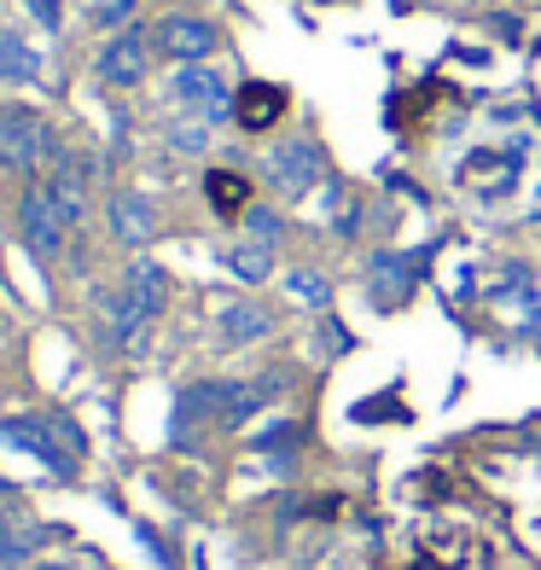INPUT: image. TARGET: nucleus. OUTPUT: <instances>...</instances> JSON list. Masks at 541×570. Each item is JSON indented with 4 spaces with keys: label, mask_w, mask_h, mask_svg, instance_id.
Returning a JSON list of instances; mask_svg holds the SVG:
<instances>
[{
    "label": "nucleus",
    "mask_w": 541,
    "mask_h": 570,
    "mask_svg": "<svg viewBox=\"0 0 541 570\" xmlns=\"http://www.w3.org/2000/svg\"><path fill=\"white\" fill-rule=\"evenodd\" d=\"M128 7H135V0H111V7H106V18H122Z\"/></svg>",
    "instance_id": "21"
},
{
    "label": "nucleus",
    "mask_w": 541,
    "mask_h": 570,
    "mask_svg": "<svg viewBox=\"0 0 541 570\" xmlns=\"http://www.w3.org/2000/svg\"><path fill=\"white\" fill-rule=\"evenodd\" d=\"M274 332V315L263 303H234V308H222V338L227 344H256V338H268Z\"/></svg>",
    "instance_id": "13"
},
{
    "label": "nucleus",
    "mask_w": 541,
    "mask_h": 570,
    "mask_svg": "<svg viewBox=\"0 0 541 570\" xmlns=\"http://www.w3.org/2000/svg\"><path fill=\"white\" fill-rule=\"evenodd\" d=\"M146 70H151V41H146V30H122L106 53H99V82H111V88H140Z\"/></svg>",
    "instance_id": "6"
},
{
    "label": "nucleus",
    "mask_w": 541,
    "mask_h": 570,
    "mask_svg": "<svg viewBox=\"0 0 541 570\" xmlns=\"http://www.w3.org/2000/svg\"><path fill=\"white\" fill-rule=\"evenodd\" d=\"M30 12L47 23V30H53V23H59V0H30Z\"/></svg>",
    "instance_id": "20"
},
{
    "label": "nucleus",
    "mask_w": 541,
    "mask_h": 570,
    "mask_svg": "<svg viewBox=\"0 0 541 570\" xmlns=\"http://www.w3.org/2000/svg\"><path fill=\"white\" fill-rule=\"evenodd\" d=\"M0 431H7V436H12L18 449H30V454H41V460L53 465L59 478H70V472H76V454L53 449V425H47V420H41V425H36V420H7V425H0Z\"/></svg>",
    "instance_id": "11"
},
{
    "label": "nucleus",
    "mask_w": 541,
    "mask_h": 570,
    "mask_svg": "<svg viewBox=\"0 0 541 570\" xmlns=\"http://www.w3.org/2000/svg\"><path fill=\"white\" fill-rule=\"evenodd\" d=\"M355 420H361V425H373V420H407V407H402L396 396H373V402L355 407Z\"/></svg>",
    "instance_id": "18"
},
{
    "label": "nucleus",
    "mask_w": 541,
    "mask_h": 570,
    "mask_svg": "<svg viewBox=\"0 0 541 570\" xmlns=\"http://www.w3.org/2000/svg\"><path fill=\"white\" fill-rule=\"evenodd\" d=\"M227 268H234L245 285H263V279L274 274V245H263V239L234 245V250H227Z\"/></svg>",
    "instance_id": "15"
},
{
    "label": "nucleus",
    "mask_w": 541,
    "mask_h": 570,
    "mask_svg": "<svg viewBox=\"0 0 541 570\" xmlns=\"http://www.w3.org/2000/svg\"><path fill=\"white\" fill-rule=\"evenodd\" d=\"M292 111V94L279 88V82H245L239 94H234V117H239V128L245 135H268V128Z\"/></svg>",
    "instance_id": "8"
},
{
    "label": "nucleus",
    "mask_w": 541,
    "mask_h": 570,
    "mask_svg": "<svg viewBox=\"0 0 541 570\" xmlns=\"http://www.w3.org/2000/svg\"><path fill=\"white\" fill-rule=\"evenodd\" d=\"M286 292H292L303 308H326V303H332V285H326V274H315V268H292V274H286Z\"/></svg>",
    "instance_id": "16"
},
{
    "label": "nucleus",
    "mask_w": 541,
    "mask_h": 570,
    "mask_svg": "<svg viewBox=\"0 0 541 570\" xmlns=\"http://www.w3.org/2000/svg\"><path fill=\"white\" fill-rule=\"evenodd\" d=\"M321 175H326V158H321L315 140H279V146L268 151V180H274L286 198H303Z\"/></svg>",
    "instance_id": "4"
},
{
    "label": "nucleus",
    "mask_w": 541,
    "mask_h": 570,
    "mask_svg": "<svg viewBox=\"0 0 541 570\" xmlns=\"http://www.w3.org/2000/svg\"><path fill=\"white\" fill-rule=\"evenodd\" d=\"M164 303H169V274L140 256V263L128 268L117 303H111V338H117L122 350H140L146 332H151V321L164 315Z\"/></svg>",
    "instance_id": "1"
},
{
    "label": "nucleus",
    "mask_w": 541,
    "mask_h": 570,
    "mask_svg": "<svg viewBox=\"0 0 541 570\" xmlns=\"http://www.w3.org/2000/svg\"><path fill=\"white\" fill-rule=\"evenodd\" d=\"M18 222H23V239H30V250H36V256H59V250H65V239H70V216L53 204V193H47V180L23 193V204H18Z\"/></svg>",
    "instance_id": "3"
},
{
    "label": "nucleus",
    "mask_w": 541,
    "mask_h": 570,
    "mask_svg": "<svg viewBox=\"0 0 541 570\" xmlns=\"http://www.w3.org/2000/svg\"><path fill=\"white\" fill-rule=\"evenodd\" d=\"M204 140H210V135H204L198 122H180L175 135H169V146H175V151H204Z\"/></svg>",
    "instance_id": "19"
},
{
    "label": "nucleus",
    "mask_w": 541,
    "mask_h": 570,
    "mask_svg": "<svg viewBox=\"0 0 541 570\" xmlns=\"http://www.w3.org/2000/svg\"><path fill=\"white\" fill-rule=\"evenodd\" d=\"M41 76V53L23 36L0 30V82H36Z\"/></svg>",
    "instance_id": "14"
},
{
    "label": "nucleus",
    "mask_w": 541,
    "mask_h": 570,
    "mask_svg": "<svg viewBox=\"0 0 541 570\" xmlns=\"http://www.w3.org/2000/svg\"><path fill=\"white\" fill-rule=\"evenodd\" d=\"M245 227H250V233H256V239H263V245H274L279 233H286V222H279V210H263V204H250V210H245Z\"/></svg>",
    "instance_id": "17"
},
{
    "label": "nucleus",
    "mask_w": 541,
    "mask_h": 570,
    "mask_svg": "<svg viewBox=\"0 0 541 570\" xmlns=\"http://www.w3.org/2000/svg\"><path fill=\"white\" fill-rule=\"evenodd\" d=\"M151 36H158V47H164L169 59H180V65L210 59V53H216V41H222V36H216V23H210V18H193V12H169Z\"/></svg>",
    "instance_id": "5"
},
{
    "label": "nucleus",
    "mask_w": 541,
    "mask_h": 570,
    "mask_svg": "<svg viewBox=\"0 0 541 570\" xmlns=\"http://www.w3.org/2000/svg\"><path fill=\"white\" fill-rule=\"evenodd\" d=\"M47 193H53V204L70 216V227L88 216V164L76 158V151H59L53 175H47Z\"/></svg>",
    "instance_id": "9"
},
{
    "label": "nucleus",
    "mask_w": 541,
    "mask_h": 570,
    "mask_svg": "<svg viewBox=\"0 0 541 570\" xmlns=\"http://www.w3.org/2000/svg\"><path fill=\"white\" fill-rule=\"evenodd\" d=\"M175 99L180 106H193L204 122H222V117H234V99H227V82L216 70H204V65H187L175 76Z\"/></svg>",
    "instance_id": "7"
},
{
    "label": "nucleus",
    "mask_w": 541,
    "mask_h": 570,
    "mask_svg": "<svg viewBox=\"0 0 541 570\" xmlns=\"http://www.w3.org/2000/svg\"><path fill=\"white\" fill-rule=\"evenodd\" d=\"M53 158V128L30 106H0V164L12 175H36Z\"/></svg>",
    "instance_id": "2"
},
{
    "label": "nucleus",
    "mask_w": 541,
    "mask_h": 570,
    "mask_svg": "<svg viewBox=\"0 0 541 570\" xmlns=\"http://www.w3.org/2000/svg\"><path fill=\"white\" fill-rule=\"evenodd\" d=\"M204 198H210V210L222 222H234V216L250 210V180L239 169H210V175H204Z\"/></svg>",
    "instance_id": "12"
},
{
    "label": "nucleus",
    "mask_w": 541,
    "mask_h": 570,
    "mask_svg": "<svg viewBox=\"0 0 541 570\" xmlns=\"http://www.w3.org/2000/svg\"><path fill=\"white\" fill-rule=\"evenodd\" d=\"M111 233H117L128 250L151 245V233H158V210H151V198H140V193H117V198H111Z\"/></svg>",
    "instance_id": "10"
}]
</instances>
